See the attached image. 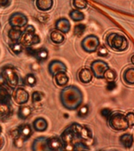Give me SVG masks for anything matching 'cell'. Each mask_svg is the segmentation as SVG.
<instances>
[{"instance_id": "cell-12", "label": "cell", "mask_w": 134, "mask_h": 151, "mask_svg": "<svg viewBox=\"0 0 134 151\" xmlns=\"http://www.w3.org/2000/svg\"><path fill=\"white\" fill-rule=\"evenodd\" d=\"M30 99V95L27 91L23 87H16L14 94V100L18 105H24Z\"/></svg>"}, {"instance_id": "cell-28", "label": "cell", "mask_w": 134, "mask_h": 151, "mask_svg": "<svg viewBox=\"0 0 134 151\" xmlns=\"http://www.w3.org/2000/svg\"><path fill=\"white\" fill-rule=\"evenodd\" d=\"M69 17H70L71 20L74 21H81L82 20H84L85 18V15L84 14L81 12L79 9H72V10H71L70 13H69Z\"/></svg>"}, {"instance_id": "cell-5", "label": "cell", "mask_w": 134, "mask_h": 151, "mask_svg": "<svg viewBox=\"0 0 134 151\" xmlns=\"http://www.w3.org/2000/svg\"><path fill=\"white\" fill-rule=\"evenodd\" d=\"M41 41L40 37L35 33V28L33 25L27 24L25 29L23 32L20 42L24 47H29L33 45L38 44Z\"/></svg>"}, {"instance_id": "cell-9", "label": "cell", "mask_w": 134, "mask_h": 151, "mask_svg": "<svg viewBox=\"0 0 134 151\" xmlns=\"http://www.w3.org/2000/svg\"><path fill=\"white\" fill-rule=\"evenodd\" d=\"M61 138L63 141V150H73L74 145L75 143V140H76L77 138L70 126L63 131V133L61 134Z\"/></svg>"}, {"instance_id": "cell-6", "label": "cell", "mask_w": 134, "mask_h": 151, "mask_svg": "<svg viewBox=\"0 0 134 151\" xmlns=\"http://www.w3.org/2000/svg\"><path fill=\"white\" fill-rule=\"evenodd\" d=\"M2 77L9 88L14 90L18 86L19 76L14 67L6 66L2 68Z\"/></svg>"}, {"instance_id": "cell-18", "label": "cell", "mask_w": 134, "mask_h": 151, "mask_svg": "<svg viewBox=\"0 0 134 151\" xmlns=\"http://www.w3.org/2000/svg\"><path fill=\"white\" fill-rule=\"evenodd\" d=\"M93 77V73L91 69L88 68H83L78 73V78L82 83H89L92 81Z\"/></svg>"}, {"instance_id": "cell-15", "label": "cell", "mask_w": 134, "mask_h": 151, "mask_svg": "<svg viewBox=\"0 0 134 151\" xmlns=\"http://www.w3.org/2000/svg\"><path fill=\"white\" fill-rule=\"evenodd\" d=\"M16 132L19 136H21L25 141H27V140L30 139L31 136L33 134L32 127L30 124H21L16 127Z\"/></svg>"}, {"instance_id": "cell-43", "label": "cell", "mask_w": 134, "mask_h": 151, "mask_svg": "<svg viewBox=\"0 0 134 151\" xmlns=\"http://www.w3.org/2000/svg\"><path fill=\"white\" fill-rule=\"evenodd\" d=\"M3 145H4V139L2 136H0V150L2 149Z\"/></svg>"}, {"instance_id": "cell-3", "label": "cell", "mask_w": 134, "mask_h": 151, "mask_svg": "<svg viewBox=\"0 0 134 151\" xmlns=\"http://www.w3.org/2000/svg\"><path fill=\"white\" fill-rule=\"evenodd\" d=\"M106 42L110 49L118 52L125 51L129 47V42L124 35L117 32H111L106 37Z\"/></svg>"}, {"instance_id": "cell-16", "label": "cell", "mask_w": 134, "mask_h": 151, "mask_svg": "<svg viewBox=\"0 0 134 151\" xmlns=\"http://www.w3.org/2000/svg\"><path fill=\"white\" fill-rule=\"evenodd\" d=\"M47 146L49 150L59 151L63 150V143L61 138L51 137L47 139Z\"/></svg>"}, {"instance_id": "cell-45", "label": "cell", "mask_w": 134, "mask_h": 151, "mask_svg": "<svg viewBox=\"0 0 134 151\" xmlns=\"http://www.w3.org/2000/svg\"><path fill=\"white\" fill-rule=\"evenodd\" d=\"M2 132V127H1V125H0V134H1Z\"/></svg>"}, {"instance_id": "cell-29", "label": "cell", "mask_w": 134, "mask_h": 151, "mask_svg": "<svg viewBox=\"0 0 134 151\" xmlns=\"http://www.w3.org/2000/svg\"><path fill=\"white\" fill-rule=\"evenodd\" d=\"M9 48L14 54L19 55L23 51L24 46L21 42H13L9 44Z\"/></svg>"}, {"instance_id": "cell-1", "label": "cell", "mask_w": 134, "mask_h": 151, "mask_svg": "<svg viewBox=\"0 0 134 151\" xmlns=\"http://www.w3.org/2000/svg\"><path fill=\"white\" fill-rule=\"evenodd\" d=\"M83 99L82 91L75 85L63 87L60 94V100L62 106L71 111L75 110L80 107Z\"/></svg>"}, {"instance_id": "cell-30", "label": "cell", "mask_w": 134, "mask_h": 151, "mask_svg": "<svg viewBox=\"0 0 134 151\" xmlns=\"http://www.w3.org/2000/svg\"><path fill=\"white\" fill-rule=\"evenodd\" d=\"M24 83L28 85L29 87H35L36 83H37V79L35 77V76L32 73H28L25 76V77L24 79Z\"/></svg>"}, {"instance_id": "cell-4", "label": "cell", "mask_w": 134, "mask_h": 151, "mask_svg": "<svg viewBox=\"0 0 134 151\" xmlns=\"http://www.w3.org/2000/svg\"><path fill=\"white\" fill-rule=\"evenodd\" d=\"M108 120V124L113 130L118 132H124L129 127L126 116L123 113H113Z\"/></svg>"}, {"instance_id": "cell-33", "label": "cell", "mask_w": 134, "mask_h": 151, "mask_svg": "<svg viewBox=\"0 0 134 151\" xmlns=\"http://www.w3.org/2000/svg\"><path fill=\"white\" fill-rule=\"evenodd\" d=\"M87 2L86 0H73L72 5L75 9H84L86 8Z\"/></svg>"}, {"instance_id": "cell-23", "label": "cell", "mask_w": 134, "mask_h": 151, "mask_svg": "<svg viewBox=\"0 0 134 151\" xmlns=\"http://www.w3.org/2000/svg\"><path fill=\"white\" fill-rule=\"evenodd\" d=\"M31 113H32V109L31 106L21 105L18 109L17 116H18L19 119H21V120H26L30 116Z\"/></svg>"}, {"instance_id": "cell-38", "label": "cell", "mask_w": 134, "mask_h": 151, "mask_svg": "<svg viewBox=\"0 0 134 151\" xmlns=\"http://www.w3.org/2000/svg\"><path fill=\"white\" fill-rule=\"evenodd\" d=\"M88 113H89V108L87 106H82L81 108L79 109L78 110V116L79 117H85L88 115Z\"/></svg>"}, {"instance_id": "cell-44", "label": "cell", "mask_w": 134, "mask_h": 151, "mask_svg": "<svg viewBox=\"0 0 134 151\" xmlns=\"http://www.w3.org/2000/svg\"><path fill=\"white\" fill-rule=\"evenodd\" d=\"M130 61H131V63L134 65V54L133 55H132L131 58H130Z\"/></svg>"}, {"instance_id": "cell-24", "label": "cell", "mask_w": 134, "mask_h": 151, "mask_svg": "<svg viewBox=\"0 0 134 151\" xmlns=\"http://www.w3.org/2000/svg\"><path fill=\"white\" fill-rule=\"evenodd\" d=\"M119 142L125 148H130L133 145V134H129V133H125L120 136Z\"/></svg>"}, {"instance_id": "cell-32", "label": "cell", "mask_w": 134, "mask_h": 151, "mask_svg": "<svg viewBox=\"0 0 134 151\" xmlns=\"http://www.w3.org/2000/svg\"><path fill=\"white\" fill-rule=\"evenodd\" d=\"M86 28V26L83 24H79L75 25V28H74V35L78 36V37L82 36L84 34Z\"/></svg>"}, {"instance_id": "cell-34", "label": "cell", "mask_w": 134, "mask_h": 151, "mask_svg": "<svg viewBox=\"0 0 134 151\" xmlns=\"http://www.w3.org/2000/svg\"><path fill=\"white\" fill-rule=\"evenodd\" d=\"M89 150V146H87L86 144L82 141L76 142L75 143V145H74V148H73V150H77V151Z\"/></svg>"}, {"instance_id": "cell-17", "label": "cell", "mask_w": 134, "mask_h": 151, "mask_svg": "<svg viewBox=\"0 0 134 151\" xmlns=\"http://www.w3.org/2000/svg\"><path fill=\"white\" fill-rule=\"evenodd\" d=\"M47 138L46 137H38L35 139L32 142L31 150L33 151L49 150L47 146Z\"/></svg>"}, {"instance_id": "cell-26", "label": "cell", "mask_w": 134, "mask_h": 151, "mask_svg": "<svg viewBox=\"0 0 134 151\" xmlns=\"http://www.w3.org/2000/svg\"><path fill=\"white\" fill-rule=\"evenodd\" d=\"M50 40L53 43H56V44H61L65 40V37H64V35H63V32H61L58 30L53 31L51 33H50Z\"/></svg>"}, {"instance_id": "cell-25", "label": "cell", "mask_w": 134, "mask_h": 151, "mask_svg": "<svg viewBox=\"0 0 134 151\" xmlns=\"http://www.w3.org/2000/svg\"><path fill=\"white\" fill-rule=\"evenodd\" d=\"M23 34V31L18 28H11L8 32V37L12 42H20Z\"/></svg>"}, {"instance_id": "cell-37", "label": "cell", "mask_w": 134, "mask_h": 151, "mask_svg": "<svg viewBox=\"0 0 134 151\" xmlns=\"http://www.w3.org/2000/svg\"><path fill=\"white\" fill-rule=\"evenodd\" d=\"M97 54H98V56L103 57V58H107L108 56V50L105 46L103 45V46L99 47V48L97 49Z\"/></svg>"}, {"instance_id": "cell-42", "label": "cell", "mask_w": 134, "mask_h": 151, "mask_svg": "<svg viewBox=\"0 0 134 151\" xmlns=\"http://www.w3.org/2000/svg\"><path fill=\"white\" fill-rule=\"evenodd\" d=\"M10 4L9 0H0V7H7Z\"/></svg>"}, {"instance_id": "cell-31", "label": "cell", "mask_w": 134, "mask_h": 151, "mask_svg": "<svg viewBox=\"0 0 134 151\" xmlns=\"http://www.w3.org/2000/svg\"><path fill=\"white\" fill-rule=\"evenodd\" d=\"M116 77H117V73H116V72L112 70V69L108 68V70L105 72V73H104L103 79H105L108 82H109V81H115Z\"/></svg>"}, {"instance_id": "cell-10", "label": "cell", "mask_w": 134, "mask_h": 151, "mask_svg": "<svg viewBox=\"0 0 134 151\" xmlns=\"http://www.w3.org/2000/svg\"><path fill=\"white\" fill-rule=\"evenodd\" d=\"M108 68L109 65L103 60H96L91 64V70L93 73V76L97 79H103L104 73Z\"/></svg>"}, {"instance_id": "cell-20", "label": "cell", "mask_w": 134, "mask_h": 151, "mask_svg": "<svg viewBox=\"0 0 134 151\" xmlns=\"http://www.w3.org/2000/svg\"><path fill=\"white\" fill-rule=\"evenodd\" d=\"M32 127L35 132H43L45 131H46V129L48 128V122L43 117L36 118L33 121Z\"/></svg>"}, {"instance_id": "cell-19", "label": "cell", "mask_w": 134, "mask_h": 151, "mask_svg": "<svg viewBox=\"0 0 134 151\" xmlns=\"http://www.w3.org/2000/svg\"><path fill=\"white\" fill-rule=\"evenodd\" d=\"M55 28L63 34H67L71 30V23L67 18H60L55 23Z\"/></svg>"}, {"instance_id": "cell-8", "label": "cell", "mask_w": 134, "mask_h": 151, "mask_svg": "<svg viewBox=\"0 0 134 151\" xmlns=\"http://www.w3.org/2000/svg\"><path fill=\"white\" fill-rule=\"evenodd\" d=\"M81 47L87 53H94L100 47V40L95 35H89L81 42Z\"/></svg>"}, {"instance_id": "cell-7", "label": "cell", "mask_w": 134, "mask_h": 151, "mask_svg": "<svg viewBox=\"0 0 134 151\" xmlns=\"http://www.w3.org/2000/svg\"><path fill=\"white\" fill-rule=\"evenodd\" d=\"M70 127L78 141H87L92 139L91 130L86 126H82L78 123H73Z\"/></svg>"}, {"instance_id": "cell-27", "label": "cell", "mask_w": 134, "mask_h": 151, "mask_svg": "<svg viewBox=\"0 0 134 151\" xmlns=\"http://www.w3.org/2000/svg\"><path fill=\"white\" fill-rule=\"evenodd\" d=\"M123 80L127 84L134 85V68H126L123 73Z\"/></svg>"}, {"instance_id": "cell-35", "label": "cell", "mask_w": 134, "mask_h": 151, "mask_svg": "<svg viewBox=\"0 0 134 151\" xmlns=\"http://www.w3.org/2000/svg\"><path fill=\"white\" fill-rule=\"evenodd\" d=\"M24 142H25V140H24L23 138H21V136H19L16 132V135L14 136V146H16V148H21V147L23 146V144Z\"/></svg>"}, {"instance_id": "cell-2", "label": "cell", "mask_w": 134, "mask_h": 151, "mask_svg": "<svg viewBox=\"0 0 134 151\" xmlns=\"http://www.w3.org/2000/svg\"><path fill=\"white\" fill-rule=\"evenodd\" d=\"M12 96L9 91L0 85V120H6L11 115Z\"/></svg>"}, {"instance_id": "cell-14", "label": "cell", "mask_w": 134, "mask_h": 151, "mask_svg": "<svg viewBox=\"0 0 134 151\" xmlns=\"http://www.w3.org/2000/svg\"><path fill=\"white\" fill-rule=\"evenodd\" d=\"M48 70L49 74L54 76L60 72H67V66L60 60H53L48 65Z\"/></svg>"}, {"instance_id": "cell-21", "label": "cell", "mask_w": 134, "mask_h": 151, "mask_svg": "<svg viewBox=\"0 0 134 151\" xmlns=\"http://www.w3.org/2000/svg\"><path fill=\"white\" fill-rule=\"evenodd\" d=\"M35 5L40 11H49L53 6V0H36Z\"/></svg>"}, {"instance_id": "cell-36", "label": "cell", "mask_w": 134, "mask_h": 151, "mask_svg": "<svg viewBox=\"0 0 134 151\" xmlns=\"http://www.w3.org/2000/svg\"><path fill=\"white\" fill-rule=\"evenodd\" d=\"M42 98H43V94L39 91H34L31 94V101L34 103L42 101Z\"/></svg>"}, {"instance_id": "cell-13", "label": "cell", "mask_w": 134, "mask_h": 151, "mask_svg": "<svg viewBox=\"0 0 134 151\" xmlns=\"http://www.w3.org/2000/svg\"><path fill=\"white\" fill-rule=\"evenodd\" d=\"M27 50L28 52H29V54L35 58L37 61H38L39 62H42V61H46L48 57H49V52L47 50V49L46 48H39V49H32L31 48V47H27Z\"/></svg>"}, {"instance_id": "cell-39", "label": "cell", "mask_w": 134, "mask_h": 151, "mask_svg": "<svg viewBox=\"0 0 134 151\" xmlns=\"http://www.w3.org/2000/svg\"><path fill=\"white\" fill-rule=\"evenodd\" d=\"M127 119V121H128V124H129V127H133L134 126V113L130 112V113H128L125 115Z\"/></svg>"}, {"instance_id": "cell-41", "label": "cell", "mask_w": 134, "mask_h": 151, "mask_svg": "<svg viewBox=\"0 0 134 151\" xmlns=\"http://www.w3.org/2000/svg\"><path fill=\"white\" fill-rule=\"evenodd\" d=\"M106 88L109 91H113V90H115L116 88V83L115 81H109L108 83V84H107Z\"/></svg>"}, {"instance_id": "cell-11", "label": "cell", "mask_w": 134, "mask_h": 151, "mask_svg": "<svg viewBox=\"0 0 134 151\" xmlns=\"http://www.w3.org/2000/svg\"><path fill=\"white\" fill-rule=\"evenodd\" d=\"M28 23V17L20 12L14 13L9 18V24L11 28H23L24 26H27Z\"/></svg>"}, {"instance_id": "cell-22", "label": "cell", "mask_w": 134, "mask_h": 151, "mask_svg": "<svg viewBox=\"0 0 134 151\" xmlns=\"http://www.w3.org/2000/svg\"><path fill=\"white\" fill-rule=\"evenodd\" d=\"M54 79H55L56 85L61 87H65L69 81V77L67 75L66 72H60V73H56V75L54 76Z\"/></svg>"}, {"instance_id": "cell-40", "label": "cell", "mask_w": 134, "mask_h": 151, "mask_svg": "<svg viewBox=\"0 0 134 151\" xmlns=\"http://www.w3.org/2000/svg\"><path fill=\"white\" fill-rule=\"evenodd\" d=\"M111 113H111V110H110V109L105 108L101 110V115L103 116L104 118H106V119H108Z\"/></svg>"}]
</instances>
